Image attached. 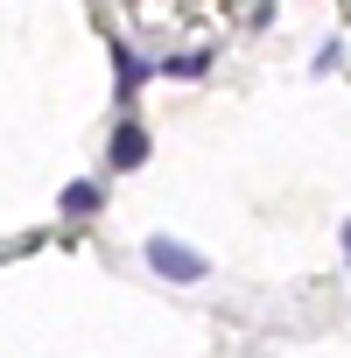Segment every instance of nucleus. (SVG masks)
I'll use <instances>...</instances> for the list:
<instances>
[{
	"label": "nucleus",
	"instance_id": "5",
	"mask_svg": "<svg viewBox=\"0 0 351 358\" xmlns=\"http://www.w3.org/2000/svg\"><path fill=\"white\" fill-rule=\"evenodd\" d=\"M162 71H169V78H204V71H211V57H204V50H183V57H169Z\"/></svg>",
	"mask_w": 351,
	"mask_h": 358
},
{
	"label": "nucleus",
	"instance_id": "2",
	"mask_svg": "<svg viewBox=\"0 0 351 358\" xmlns=\"http://www.w3.org/2000/svg\"><path fill=\"white\" fill-rule=\"evenodd\" d=\"M106 162H113V169H141V162H148V127H141V120H120Z\"/></svg>",
	"mask_w": 351,
	"mask_h": 358
},
{
	"label": "nucleus",
	"instance_id": "6",
	"mask_svg": "<svg viewBox=\"0 0 351 358\" xmlns=\"http://www.w3.org/2000/svg\"><path fill=\"white\" fill-rule=\"evenodd\" d=\"M344 260H351V225H344Z\"/></svg>",
	"mask_w": 351,
	"mask_h": 358
},
{
	"label": "nucleus",
	"instance_id": "3",
	"mask_svg": "<svg viewBox=\"0 0 351 358\" xmlns=\"http://www.w3.org/2000/svg\"><path fill=\"white\" fill-rule=\"evenodd\" d=\"M113 71H120V92H134L141 78H155V71H148V64H141V57H134L127 43H113Z\"/></svg>",
	"mask_w": 351,
	"mask_h": 358
},
{
	"label": "nucleus",
	"instance_id": "1",
	"mask_svg": "<svg viewBox=\"0 0 351 358\" xmlns=\"http://www.w3.org/2000/svg\"><path fill=\"white\" fill-rule=\"evenodd\" d=\"M148 267H155L162 281H204V253L176 246V239H148Z\"/></svg>",
	"mask_w": 351,
	"mask_h": 358
},
{
	"label": "nucleus",
	"instance_id": "4",
	"mask_svg": "<svg viewBox=\"0 0 351 358\" xmlns=\"http://www.w3.org/2000/svg\"><path fill=\"white\" fill-rule=\"evenodd\" d=\"M99 204H106V190H99V183H71V190H64V211H71V218H92Z\"/></svg>",
	"mask_w": 351,
	"mask_h": 358
}]
</instances>
